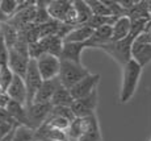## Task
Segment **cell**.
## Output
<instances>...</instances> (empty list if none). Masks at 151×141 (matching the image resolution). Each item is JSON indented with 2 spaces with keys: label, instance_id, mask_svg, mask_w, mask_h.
Masks as SVG:
<instances>
[{
  "label": "cell",
  "instance_id": "34",
  "mask_svg": "<svg viewBox=\"0 0 151 141\" xmlns=\"http://www.w3.org/2000/svg\"><path fill=\"white\" fill-rule=\"evenodd\" d=\"M1 26H3V24H0V31H1Z\"/></svg>",
  "mask_w": 151,
  "mask_h": 141
},
{
  "label": "cell",
  "instance_id": "19",
  "mask_svg": "<svg viewBox=\"0 0 151 141\" xmlns=\"http://www.w3.org/2000/svg\"><path fill=\"white\" fill-rule=\"evenodd\" d=\"M113 28V39L112 41H121L125 40L130 36V32H132V20L127 16L118 17L117 21L114 23Z\"/></svg>",
  "mask_w": 151,
  "mask_h": 141
},
{
  "label": "cell",
  "instance_id": "18",
  "mask_svg": "<svg viewBox=\"0 0 151 141\" xmlns=\"http://www.w3.org/2000/svg\"><path fill=\"white\" fill-rule=\"evenodd\" d=\"M7 111L9 112V115L12 116V119L19 125H24V127L30 128V125H29V119H28L27 105H22V104H20V103L12 100L9 103V105L7 107Z\"/></svg>",
  "mask_w": 151,
  "mask_h": 141
},
{
  "label": "cell",
  "instance_id": "3",
  "mask_svg": "<svg viewBox=\"0 0 151 141\" xmlns=\"http://www.w3.org/2000/svg\"><path fill=\"white\" fill-rule=\"evenodd\" d=\"M91 73L88 71L86 66H83L82 63H75V62H70V61H62L60 60V70H59V75H58V81L62 84L63 87L71 90L75 84H78L82 79Z\"/></svg>",
  "mask_w": 151,
  "mask_h": 141
},
{
  "label": "cell",
  "instance_id": "27",
  "mask_svg": "<svg viewBox=\"0 0 151 141\" xmlns=\"http://www.w3.org/2000/svg\"><path fill=\"white\" fill-rule=\"evenodd\" d=\"M20 4H21V1H19V0H0V9L9 20L13 15H16Z\"/></svg>",
  "mask_w": 151,
  "mask_h": 141
},
{
  "label": "cell",
  "instance_id": "13",
  "mask_svg": "<svg viewBox=\"0 0 151 141\" xmlns=\"http://www.w3.org/2000/svg\"><path fill=\"white\" fill-rule=\"evenodd\" d=\"M113 39V28L110 25L101 26L99 29H95L93 33H92L91 39L86 42L87 48H96L99 49L101 45H105V44L110 42Z\"/></svg>",
  "mask_w": 151,
  "mask_h": 141
},
{
  "label": "cell",
  "instance_id": "26",
  "mask_svg": "<svg viewBox=\"0 0 151 141\" xmlns=\"http://www.w3.org/2000/svg\"><path fill=\"white\" fill-rule=\"evenodd\" d=\"M13 78L14 74L8 66H4L0 69V90H1V92H7Z\"/></svg>",
  "mask_w": 151,
  "mask_h": 141
},
{
  "label": "cell",
  "instance_id": "8",
  "mask_svg": "<svg viewBox=\"0 0 151 141\" xmlns=\"http://www.w3.org/2000/svg\"><path fill=\"white\" fill-rule=\"evenodd\" d=\"M99 82H100V75L99 74H89L88 77L82 79L79 83L75 84V86L70 90L74 100H78V99H82V98H86V96L91 95L93 91L97 90Z\"/></svg>",
  "mask_w": 151,
  "mask_h": 141
},
{
  "label": "cell",
  "instance_id": "28",
  "mask_svg": "<svg viewBox=\"0 0 151 141\" xmlns=\"http://www.w3.org/2000/svg\"><path fill=\"white\" fill-rule=\"evenodd\" d=\"M13 141H34V131L24 125H17Z\"/></svg>",
  "mask_w": 151,
  "mask_h": 141
},
{
  "label": "cell",
  "instance_id": "37",
  "mask_svg": "<svg viewBox=\"0 0 151 141\" xmlns=\"http://www.w3.org/2000/svg\"><path fill=\"white\" fill-rule=\"evenodd\" d=\"M150 16H151V15H150Z\"/></svg>",
  "mask_w": 151,
  "mask_h": 141
},
{
  "label": "cell",
  "instance_id": "29",
  "mask_svg": "<svg viewBox=\"0 0 151 141\" xmlns=\"http://www.w3.org/2000/svg\"><path fill=\"white\" fill-rule=\"evenodd\" d=\"M8 60H9V49L0 33V69L8 66Z\"/></svg>",
  "mask_w": 151,
  "mask_h": 141
},
{
  "label": "cell",
  "instance_id": "20",
  "mask_svg": "<svg viewBox=\"0 0 151 141\" xmlns=\"http://www.w3.org/2000/svg\"><path fill=\"white\" fill-rule=\"evenodd\" d=\"M93 29L89 28L88 25H78L72 29L71 32L65 37V42H82L86 44L87 41L91 39Z\"/></svg>",
  "mask_w": 151,
  "mask_h": 141
},
{
  "label": "cell",
  "instance_id": "12",
  "mask_svg": "<svg viewBox=\"0 0 151 141\" xmlns=\"http://www.w3.org/2000/svg\"><path fill=\"white\" fill-rule=\"evenodd\" d=\"M72 5H74V1H68V0H53V1H49L47 11L53 20L63 23Z\"/></svg>",
  "mask_w": 151,
  "mask_h": 141
},
{
  "label": "cell",
  "instance_id": "11",
  "mask_svg": "<svg viewBox=\"0 0 151 141\" xmlns=\"http://www.w3.org/2000/svg\"><path fill=\"white\" fill-rule=\"evenodd\" d=\"M7 94L9 95L11 100L17 102L22 105H27L28 103V91H27V86H25V81L24 78L17 77L14 75L12 83H11L9 89H8Z\"/></svg>",
  "mask_w": 151,
  "mask_h": 141
},
{
  "label": "cell",
  "instance_id": "15",
  "mask_svg": "<svg viewBox=\"0 0 151 141\" xmlns=\"http://www.w3.org/2000/svg\"><path fill=\"white\" fill-rule=\"evenodd\" d=\"M86 48H87L86 44L82 42H65L59 60L70 61V62H75V63H82L80 58H82V53Z\"/></svg>",
  "mask_w": 151,
  "mask_h": 141
},
{
  "label": "cell",
  "instance_id": "33",
  "mask_svg": "<svg viewBox=\"0 0 151 141\" xmlns=\"http://www.w3.org/2000/svg\"><path fill=\"white\" fill-rule=\"evenodd\" d=\"M7 21H8V17L3 13L1 9H0V24H4V23H7Z\"/></svg>",
  "mask_w": 151,
  "mask_h": 141
},
{
  "label": "cell",
  "instance_id": "16",
  "mask_svg": "<svg viewBox=\"0 0 151 141\" xmlns=\"http://www.w3.org/2000/svg\"><path fill=\"white\" fill-rule=\"evenodd\" d=\"M67 140L66 132L54 129L46 124H42L34 131V141H65Z\"/></svg>",
  "mask_w": 151,
  "mask_h": 141
},
{
  "label": "cell",
  "instance_id": "35",
  "mask_svg": "<svg viewBox=\"0 0 151 141\" xmlns=\"http://www.w3.org/2000/svg\"><path fill=\"white\" fill-rule=\"evenodd\" d=\"M65 141H70V140H68V139H67V140H65Z\"/></svg>",
  "mask_w": 151,
  "mask_h": 141
},
{
  "label": "cell",
  "instance_id": "31",
  "mask_svg": "<svg viewBox=\"0 0 151 141\" xmlns=\"http://www.w3.org/2000/svg\"><path fill=\"white\" fill-rule=\"evenodd\" d=\"M137 41H141V42H149L151 44V20L147 23L146 28H145V32L141 34V36L137 39Z\"/></svg>",
  "mask_w": 151,
  "mask_h": 141
},
{
  "label": "cell",
  "instance_id": "5",
  "mask_svg": "<svg viewBox=\"0 0 151 141\" xmlns=\"http://www.w3.org/2000/svg\"><path fill=\"white\" fill-rule=\"evenodd\" d=\"M24 81H25V86H27V91H28L27 107H29L30 104H33L34 98H36L40 87H41L43 83V79L41 77V74H40V70H38V67H37L36 60H30Z\"/></svg>",
  "mask_w": 151,
  "mask_h": 141
},
{
  "label": "cell",
  "instance_id": "21",
  "mask_svg": "<svg viewBox=\"0 0 151 141\" xmlns=\"http://www.w3.org/2000/svg\"><path fill=\"white\" fill-rule=\"evenodd\" d=\"M72 103H74V98H72L70 90L63 86L58 87L53 99H51L53 107H71Z\"/></svg>",
  "mask_w": 151,
  "mask_h": 141
},
{
  "label": "cell",
  "instance_id": "17",
  "mask_svg": "<svg viewBox=\"0 0 151 141\" xmlns=\"http://www.w3.org/2000/svg\"><path fill=\"white\" fill-rule=\"evenodd\" d=\"M59 86H62V84L59 83L58 78L51 79V81H43L42 86L40 87V90H38V92H37L33 103H49V102H51L55 91L58 90Z\"/></svg>",
  "mask_w": 151,
  "mask_h": 141
},
{
  "label": "cell",
  "instance_id": "30",
  "mask_svg": "<svg viewBox=\"0 0 151 141\" xmlns=\"http://www.w3.org/2000/svg\"><path fill=\"white\" fill-rule=\"evenodd\" d=\"M16 125H17V123H14V121H4V120H0V141L4 139Z\"/></svg>",
  "mask_w": 151,
  "mask_h": 141
},
{
  "label": "cell",
  "instance_id": "10",
  "mask_svg": "<svg viewBox=\"0 0 151 141\" xmlns=\"http://www.w3.org/2000/svg\"><path fill=\"white\" fill-rule=\"evenodd\" d=\"M30 62V57L25 55L22 53L17 52L16 49H11L9 50V60H8V67L12 70V73L17 77L25 78Z\"/></svg>",
  "mask_w": 151,
  "mask_h": 141
},
{
  "label": "cell",
  "instance_id": "36",
  "mask_svg": "<svg viewBox=\"0 0 151 141\" xmlns=\"http://www.w3.org/2000/svg\"><path fill=\"white\" fill-rule=\"evenodd\" d=\"M150 141H151V139H150Z\"/></svg>",
  "mask_w": 151,
  "mask_h": 141
},
{
  "label": "cell",
  "instance_id": "32",
  "mask_svg": "<svg viewBox=\"0 0 151 141\" xmlns=\"http://www.w3.org/2000/svg\"><path fill=\"white\" fill-rule=\"evenodd\" d=\"M12 102L7 92H0V108H7Z\"/></svg>",
  "mask_w": 151,
  "mask_h": 141
},
{
  "label": "cell",
  "instance_id": "22",
  "mask_svg": "<svg viewBox=\"0 0 151 141\" xmlns=\"http://www.w3.org/2000/svg\"><path fill=\"white\" fill-rule=\"evenodd\" d=\"M74 8L78 15V23L79 25H86L89 21L93 13H92L91 7L88 5L87 0H75L74 1Z\"/></svg>",
  "mask_w": 151,
  "mask_h": 141
},
{
  "label": "cell",
  "instance_id": "7",
  "mask_svg": "<svg viewBox=\"0 0 151 141\" xmlns=\"http://www.w3.org/2000/svg\"><path fill=\"white\" fill-rule=\"evenodd\" d=\"M97 102H99V94L96 90L91 95L86 96V98L74 100L71 105V110L74 112L75 117H86L89 115H93V113H96L95 111H96L97 107Z\"/></svg>",
  "mask_w": 151,
  "mask_h": 141
},
{
  "label": "cell",
  "instance_id": "2",
  "mask_svg": "<svg viewBox=\"0 0 151 141\" xmlns=\"http://www.w3.org/2000/svg\"><path fill=\"white\" fill-rule=\"evenodd\" d=\"M135 40L137 39L130 34L127 39L121 40V41H110V42L105 44V45H101L99 49L105 52L112 60H114L121 67H124L125 65L129 63L133 60L132 48Z\"/></svg>",
  "mask_w": 151,
  "mask_h": 141
},
{
  "label": "cell",
  "instance_id": "24",
  "mask_svg": "<svg viewBox=\"0 0 151 141\" xmlns=\"http://www.w3.org/2000/svg\"><path fill=\"white\" fill-rule=\"evenodd\" d=\"M47 4L49 1H36V17H34V21H33L34 25L41 26L53 20L50 17V15H49Z\"/></svg>",
  "mask_w": 151,
  "mask_h": 141
},
{
  "label": "cell",
  "instance_id": "9",
  "mask_svg": "<svg viewBox=\"0 0 151 141\" xmlns=\"http://www.w3.org/2000/svg\"><path fill=\"white\" fill-rule=\"evenodd\" d=\"M83 123V134L78 141H103L100 131V124L96 113L82 117Z\"/></svg>",
  "mask_w": 151,
  "mask_h": 141
},
{
  "label": "cell",
  "instance_id": "14",
  "mask_svg": "<svg viewBox=\"0 0 151 141\" xmlns=\"http://www.w3.org/2000/svg\"><path fill=\"white\" fill-rule=\"evenodd\" d=\"M132 57L139 66H147L151 62V44L135 40L132 48Z\"/></svg>",
  "mask_w": 151,
  "mask_h": 141
},
{
  "label": "cell",
  "instance_id": "1",
  "mask_svg": "<svg viewBox=\"0 0 151 141\" xmlns=\"http://www.w3.org/2000/svg\"><path fill=\"white\" fill-rule=\"evenodd\" d=\"M142 70L143 67L139 66L134 60H132L122 67V83L120 91V102L122 104L130 102L134 96L142 75Z\"/></svg>",
  "mask_w": 151,
  "mask_h": 141
},
{
  "label": "cell",
  "instance_id": "23",
  "mask_svg": "<svg viewBox=\"0 0 151 141\" xmlns=\"http://www.w3.org/2000/svg\"><path fill=\"white\" fill-rule=\"evenodd\" d=\"M0 33H1L3 39H4L5 44H7L8 49H13L14 46H16L17 41L20 39V32L17 31L16 28H13V26L9 25L8 23H4L1 26Z\"/></svg>",
  "mask_w": 151,
  "mask_h": 141
},
{
  "label": "cell",
  "instance_id": "6",
  "mask_svg": "<svg viewBox=\"0 0 151 141\" xmlns=\"http://www.w3.org/2000/svg\"><path fill=\"white\" fill-rule=\"evenodd\" d=\"M28 108V119H29V125L33 131L38 129L45 121L47 120L49 115L53 111V104L51 102L49 103H33Z\"/></svg>",
  "mask_w": 151,
  "mask_h": 141
},
{
  "label": "cell",
  "instance_id": "25",
  "mask_svg": "<svg viewBox=\"0 0 151 141\" xmlns=\"http://www.w3.org/2000/svg\"><path fill=\"white\" fill-rule=\"evenodd\" d=\"M95 16H113L110 9L105 5L104 0H87Z\"/></svg>",
  "mask_w": 151,
  "mask_h": 141
},
{
  "label": "cell",
  "instance_id": "4",
  "mask_svg": "<svg viewBox=\"0 0 151 141\" xmlns=\"http://www.w3.org/2000/svg\"><path fill=\"white\" fill-rule=\"evenodd\" d=\"M37 67L40 70V74L43 81H51V79L58 78L59 75V70H60V60L59 57L53 54H45L40 55L36 60Z\"/></svg>",
  "mask_w": 151,
  "mask_h": 141
}]
</instances>
